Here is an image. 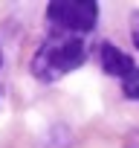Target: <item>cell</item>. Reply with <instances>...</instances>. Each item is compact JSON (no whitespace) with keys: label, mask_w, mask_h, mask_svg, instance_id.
I'll list each match as a JSON object with an SVG mask.
<instances>
[{"label":"cell","mask_w":139,"mask_h":148,"mask_svg":"<svg viewBox=\"0 0 139 148\" xmlns=\"http://www.w3.org/2000/svg\"><path fill=\"white\" fill-rule=\"evenodd\" d=\"M84 61H87V44L81 35L49 29L46 41L38 47V52L32 58V73L41 82H58L61 76L78 70Z\"/></svg>","instance_id":"obj_1"},{"label":"cell","mask_w":139,"mask_h":148,"mask_svg":"<svg viewBox=\"0 0 139 148\" xmlns=\"http://www.w3.org/2000/svg\"><path fill=\"white\" fill-rule=\"evenodd\" d=\"M99 21V3L93 0H55L46 6V23L55 32L87 35Z\"/></svg>","instance_id":"obj_2"},{"label":"cell","mask_w":139,"mask_h":148,"mask_svg":"<svg viewBox=\"0 0 139 148\" xmlns=\"http://www.w3.org/2000/svg\"><path fill=\"white\" fill-rule=\"evenodd\" d=\"M99 64H102V70L107 76L122 82V93L127 99L139 102V67L127 52H122L113 44H102L99 47Z\"/></svg>","instance_id":"obj_3"},{"label":"cell","mask_w":139,"mask_h":148,"mask_svg":"<svg viewBox=\"0 0 139 148\" xmlns=\"http://www.w3.org/2000/svg\"><path fill=\"white\" fill-rule=\"evenodd\" d=\"M130 38H133V47L139 49V12L133 15V26H130Z\"/></svg>","instance_id":"obj_4"},{"label":"cell","mask_w":139,"mask_h":148,"mask_svg":"<svg viewBox=\"0 0 139 148\" xmlns=\"http://www.w3.org/2000/svg\"><path fill=\"white\" fill-rule=\"evenodd\" d=\"M127 148H139V134H136V136H130V145H127Z\"/></svg>","instance_id":"obj_5"},{"label":"cell","mask_w":139,"mask_h":148,"mask_svg":"<svg viewBox=\"0 0 139 148\" xmlns=\"http://www.w3.org/2000/svg\"><path fill=\"white\" fill-rule=\"evenodd\" d=\"M0 64H3V52H0Z\"/></svg>","instance_id":"obj_6"}]
</instances>
